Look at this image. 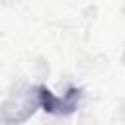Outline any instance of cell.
I'll return each mask as SVG.
<instances>
[{
    "label": "cell",
    "instance_id": "6da1fadb",
    "mask_svg": "<svg viewBox=\"0 0 125 125\" xmlns=\"http://www.w3.org/2000/svg\"><path fill=\"white\" fill-rule=\"evenodd\" d=\"M39 92H41V94H39V98H41V105H43V109H45V111L57 113L59 109H64V107L72 109V107H74V98L66 102V100H61V98H55L47 88H41Z\"/></svg>",
    "mask_w": 125,
    "mask_h": 125
}]
</instances>
